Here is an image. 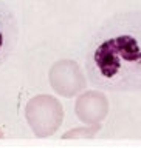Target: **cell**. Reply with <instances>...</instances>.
<instances>
[{
    "mask_svg": "<svg viewBox=\"0 0 141 148\" xmlns=\"http://www.w3.org/2000/svg\"><path fill=\"white\" fill-rule=\"evenodd\" d=\"M85 69L99 90L141 92V11L116 12L87 45Z\"/></svg>",
    "mask_w": 141,
    "mask_h": 148,
    "instance_id": "1",
    "label": "cell"
},
{
    "mask_svg": "<svg viewBox=\"0 0 141 148\" xmlns=\"http://www.w3.org/2000/svg\"><path fill=\"white\" fill-rule=\"evenodd\" d=\"M19 37L16 14L5 2L0 0V65L13 54Z\"/></svg>",
    "mask_w": 141,
    "mask_h": 148,
    "instance_id": "2",
    "label": "cell"
}]
</instances>
